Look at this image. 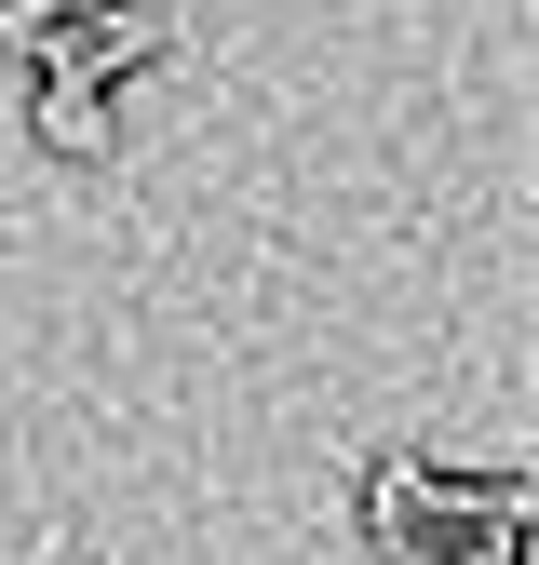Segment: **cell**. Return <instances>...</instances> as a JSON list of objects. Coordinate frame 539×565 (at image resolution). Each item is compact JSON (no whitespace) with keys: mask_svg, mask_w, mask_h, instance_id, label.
I'll return each mask as SVG.
<instances>
[{"mask_svg":"<svg viewBox=\"0 0 539 565\" xmlns=\"http://www.w3.org/2000/svg\"><path fill=\"white\" fill-rule=\"evenodd\" d=\"M28 67H41V95H28L41 149H54V162H108V149H121V95L95 82V67H67V54H28Z\"/></svg>","mask_w":539,"mask_h":565,"instance_id":"obj_1","label":"cell"},{"mask_svg":"<svg viewBox=\"0 0 539 565\" xmlns=\"http://www.w3.org/2000/svg\"><path fill=\"white\" fill-rule=\"evenodd\" d=\"M176 28H162V0H95V14H54V41L41 54H67V67H95V82H121V67H149Z\"/></svg>","mask_w":539,"mask_h":565,"instance_id":"obj_2","label":"cell"},{"mask_svg":"<svg viewBox=\"0 0 539 565\" xmlns=\"http://www.w3.org/2000/svg\"><path fill=\"white\" fill-rule=\"evenodd\" d=\"M54 14H95V0H54Z\"/></svg>","mask_w":539,"mask_h":565,"instance_id":"obj_3","label":"cell"}]
</instances>
